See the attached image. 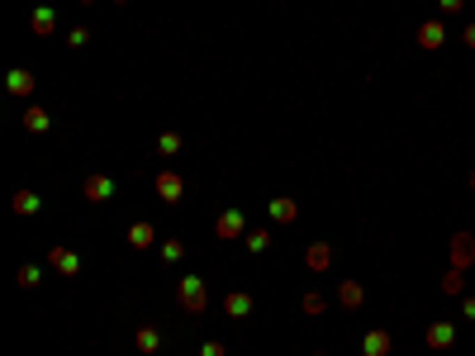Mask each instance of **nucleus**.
Wrapping results in <instances>:
<instances>
[{
	"label": "nucleus",
	"mask_w": 475,
	"mask_h": 356,
	"mask_svg": "<svg viewBox=\"0 0 475 356\" xmlns=\"http://www.w3.org/2000/svg\"><path fill=\"white\" fill-rule=\"evenodd\" d=\"M81 5H95V0H81Z\"/></svg>",
	"instance_id": "obj_32"
},
{
	"label": "nucleus",
	"mask_w": 475,
	"mask_h": 356,
	"mask_svg": "<svg viewBox=\"0 0 475 356\" xmlns=\"http://www.w3.org/2000/svg\"><path fill=\"white\" fill-rule=\"evenodd\" d=\"M299 309H304V314H323V309H328V300H323L318 290H309V295L299 300Z\"/></svg>",
	"instance_id": "obj_25"
},
{
	"label": "nucleus",
	"mask_w": 475,
	"mask_h": 356,
	"mask_svg": "<svg viewBox=\"0 0 475 356\" xmlns=\"http://www.w3.org/2000/svg\"><path fill=\"white\" fill-rule=\"evenodd\" d=\"M157 152L162 157H181V134H176V129H162L157 134Z\"/></svg>",
	"instance_id": "obj_21"
},
{
	"label": "nucleus",
	"mask_w": 475,
	"mask_h": 356,
	"mask_svg": "<svg viewBox=\"0 0 475 356\" xmlns=\"http://www.w3.org/2000/svg\"><path fill=\"white\" fill-rule=\"evenodd\" d=\"M451 342H456V328H451V323H428V347H433V352H442Z\"/></svg>",
	"instance_id": "obj_18"
},
{
	"label": "nucleus",
	"mask_w": 475,
	"mask_h": 356,
	"mask_svg": "<svg viewBox=\"0 0 475 356\" xmlns=\"http://www.w3.org/2000/svg\"><path fill=\"white\" fill-rule=\"evenodd\" d=\"M304 266L309 271H328L333 266V243H309L304 247Z\"/></svg>",
	"instance_id": "obj_15"
},
{
	"label": "nucleus",
	"mask_w": 475,
	"mask_h": 356,
	"mask_svg": "<svg viewBox=\"0 0 475 356\" xmlns=\"http://www.w3.org/2000/svg\"><path fill=\"white\" fill-rule=\"evenodd\" d=\"M266 219H271V223H295V219H299V204H295L290 195H276V200L266 204Z\"/></svg>",
	"instance_id": "obj_11"
},
{
	"label": "nucleus",
	"mask_w": 475,
	"mask_h": 356,
	"mask_svg": "<svg viewBox=\"0 0 475 356\" xmlns=\"http://www.w3.org/2000/svg\"><path fill=\"white\" fill-rule=\"evenodd\" d=\"M214 238H219V243H238V238H247V214H242V209H224V214H219V219H214Z\"/></svg>",
	"instance_id": "obj_2"
},
{
	"label": "nucleus",
	"mask_w": 475,
	"mask_h": 356,
	"mask_svg": "<svg viewBox=\"0 0 475 356\" xmlns=\"http://www.w3.org/2000/svg\"><path fill=\"white\" fill-rule=\"evenodd\" d=\"M338 304H343V309H361V304H366L361 280H343V285H338Z\"/></svg>",
	"instance_id": "obj_19"
},
{
	"label": "nucleus",
	"mask_w": 475,
	"mask_h": 356,
	"mask_svg": "<svg viewBox=\"0 0 475 356\" xmlns=\"http://www.w3.org/2000/svg\"><path fill=\"white\" fill-rule=\"evenodd\" d=\"M471 191H475V171H471Z\"/></svg>",
	"instance_id": "obj_31"
},
{
	"label": "nucleus",
	"mask_w": 475,
	"mask_h": 356,
	"mask_svg": "<svg viewBox=\"0 0 475 356\" xmlns=\"http://www.w3.org/2000/svg\"><path fill=\"white\" fill-rule=\"evenodd\" d=\"M314 356H323V352H314Z\"/></svg>",
	"instance_id": "obj_34"
},
{
	"label": "nucleus",
	"mask_w": 475,
	"mask_h": 356,
	"mask_svg": "<svg viewBox=\"0 0 475 356\" xmlns=\"http://www.w3.org/2000/svg\"><path fill=\"white\" fill-rule=\"evenodd\" d=\"M114 5H129V0H114Z\"/></svg>",
	"instance_id": "obj_33"
},
{
	"label": "nucleus",
	"mask_w": 475,
	"mask_h": 356,
	"mask_svg": "<svg viewBox=\"0 0 475 356\" xmlns=\"http://www.w3.org/2000/svg\"><path fill=\"white\" fill-rule=\"evenodd\" d=\"M461 314H466V318H475V295H466V304H461Z\"/></svg>",
	"instance_id": "obj_29"
},
{
	"label": "nucleus",
	"mask_w": 475,
	"mask_h": 356,
	"mask_svg": "<svg viewBox=\"0 0 475 356\" xmlns=\"http://www.w3.org/2000/svg\"><path fill=\"white\" fill-rule=\"evenodd\" d=\"M133 347H138L143 356H157V352H162V332L153 328V323H143V328L133 332Z\"/></svg>",
	"instance_id": "obj_17"
},
{
	"label": "nucleus",
	"mask_w": 475,
	"mask_h": 356,
	"mask_svg": "<svg viewBox=\"0 0 475 356\" xmlns=\"http://www.w3.org/2000/svg\"><path fill=\"white\" fill-rule=\"evenodd\" d=\"M437 5H442V15H456V10H461L466 0H437Z\"/></svg>",
	"instance_id": "obj_28"
},
{
	"label": "nucleus",
	"mask_w": 475,
	"mask_h": 356,
	"mask_svg": "<svg viewBox=\"0 0 475 356\" xmlns=\"http://www.w3.org/2000/svg\"><path fill=\"white\" fill-rule=\"evenodd\" d=\"M20 124H24L29 134H48V129H53V114L43 110V105H24V114H20Z\"/></svg>",
	"instance_id": "obj_14"
},
{
	"label": "nucleus",
	"mask_w": 475,
	"mask_h": 356,
	"mask_svg": "<svg viewBox=\"0 0 475 356\" xmlns=\"http://www.w3.org/2000/svg\"><path fill=\"white\" fill-rule=\"evenodd\" d=\"M15 285H20V290L43 285V266H33V261H29V266H20V271H15Z\"/></svg>",
	"instance_id": "obj_22"
},
{
	"label": "nucleus",
	"mask_w": 475,
	"mask_h": 356,
	"mask_svg": "<svg viewBox=\"0 0 475 356\" xmlns=\"http://www.w3.org/2000/svg\"><path fill=\"white\" fill-rule=\"evenodd\" d=\"M176 309L190 314V318H200V314L210 309V285H205V275H195V271L181 275V285H176Z\"/></svg>",
	"instance_id": "obj_1"
},
{
	"label": "nucleus",
	"mask_w": 475,
	"mask_h": 356,
	"mask_svg": "<svg viewBox=\"0 0 475 356\" xmlns=\"http://www.w3.org/2000/svg\"><path fill=\"white\" fill-rule=\"evenodd\" d=\"M242 247H247L252 257H262V252H271V228H247V238H242Z\"/></svg>",
	"instance_id": "obj_20"
},
{
	"label": "nucleus",
	"mask_w": 475,
	"mask_h": 356,
	"mask_svg": "<svg viewBox=\"0 0 475 356\" xmlns=\"http://www.w3.org/2000/svg\"><path fill=\"white\" fill-rule=\"evenodd\" d=\"M442 290H447V295H461V290H466V275H461L456 266H451V271L442 275Z\"/></svg>",
	"instance_id": "obj_24"
},
{
	"label": "nucleus",
	"mask_w": 475,
	"mask_h": 356,
	"mask_svg": "<svg viewBox=\"0 0 475 356\" xmlns=\"http://www.w3.org/2000/svg\"><path fill=\"white\" fill-rule=\"evenodd\" d=\"M10 209L29 219V214H38V209H43V195H38V191H15V195H10Z\"/></svg>",
	"instance_id": "obj_16"
},
{
	"label": "nucleus",
	"mask_w": 475,
	"mask_h": 356,
	"mask_svg": "<svg viewBox=\"0 0 475 356\" xmlns=\"http://www.w3.org/2000/svg\"><path fill=\"white\" fill-rule=\"evenodd\" d=\"M461 38H466V48H475V24H466V33H461Z\"/></svg>",
	"instance_id": "obj_30"
},
{
	"label": "nucleus",
	"mask_w": 475,
	"mask_h": 356,
	"mask_svg": "<svg viewBox=\"0 0 475 356\" xmlns=\"http://www.w3.org/2000/svg\"><path fill=\"white\" fill-rule=\"evenodd\" d=\"M5 90H10V95H15V100H29V95H33V90H38V76H33V72H29V67H15V72H10V76H5Z\"/></svg>",
	"instance_id": "obj_8"
},
{
	"label": "nucleus",
	"mask_w": 475,
	"mask_h": 356,
	"mask_svg": "<svg viewBox=\"0 0 475 356\" xmlns=\"http://www.w3.org/2000/svg\"><path fill=\"white\" fill-rule=\"evenodd\" d=\"M451 266H456V271L475 266V238L471 233H456V238H451Z\"/></svg>",
	"instance_id": "obj_10"
},
{
	"label": "nucleus",
	"mask_w": 475,
	"mask_h": 356,
	"mask_svg": "<svg viewBox=\"0 0 475 356\" xmlns=\"http://www.w3.org/2000/svg\"><path fill=\"white\" fill-rule=\"evenodd\" d=\"M390 347H395V337L385 328H371L366 337H361V356H390Z\"/></svg>",
	"instance_id": "obj_12"
},
{
	"label": "nucleus",
	"mask_w": 475,
	"mask_h": 356,
	"mask_svg": "<svg viewBox=\"0 0 475 356\" xmlns=\"http://www.w3.org/2000/svg\"><path fill=\"white\" fill-rule=\"evenodd\" d=\"M81 200H86V204H109V200H114V176L91 171V176L81 181Z\"/></svg>",
	"instance_id": "obj_3"
},
{
	"label": "nucleus",
	"mask_w": 475,
	"mask_h": 356,
	"mask_svg": "<svg viewBox=\"0 0 475 356\" xmlns=\"http://www.w3.org/2000/svg\"><path fill=\"white\" fill-rule=\"evenodd\" d=\"M124 243L133 247V252H148V247H157V228H153V219H133L129 233H124Z\"/></svg>",
	"instance_id": "obj_7"
},
{
	"label": "nucleus",
	"mask_w": 475,
	"mask_h": 356,
	"mask_svg": "<svg viewBox=\"0 0 475 356\" xmlns=\"http://www.w3.org/2000/svg\"><path fill=\"white\" fill-rule=\"evenodd\" d=\"M200 356H228V347L214 342V337H205V342H200Z\"/></svg>",
	"instance_id": "obj_26"
},
{
	"label": "nucleus",
	"mask_w": 475,
	"mask_h": 356,
	"mask_svg": "<svg viewBox=\"0 0 475 356\" xmlns=\"http://www.w3.org/2000/svg\"><path fill=\"white\" fill-rule=\"evenodd\" d=\"M48 271L67 275V280H72V275H81V252H72V247H62V243H57L53 252H48Z\"/></svg>",
	"instance_id": "obj_6"
},
{
	"label": "nucleus",
	"mask_w": 475,
	"mask_h": 356,
	"mask_svg": "<svg viewBox=\"0 0 475 356\" xmlns=\"http://www.w3.org/2000/svg\"><path fill=\"white\" fill-rule=\"evenodd\" d=\"M157 200L162 204H181L185 200V181H181V171H157Z\"/></svg>",
	"instance_id": "obj_5"
},
{
	"label": "nucleus",
	"mask_w": 475,
	"mask_h": 356,
	"mask_svg": "<svg viewBox=\"0 0 475 356\" xmlns=\"http://www.w3.org/2000/svg\"><path fill=\"white\" fill-rule=\"evenodd\" d=\"M67 43H72V48H86V43H91V29H67Z\"/></svg>",
	"instance_id": "obj_27"
},
{
	"label": "nucleus",
	"mask_w": 475,
	"mask_h": 356,
	"mask_svg": "<svg viewBox=\"0 0 475 356\" xmlns=\"http://www.w3.org/2000/svg\"><path fill=\"white\" fill-rule=\"evenodd\" d=\"M29 33H33V38H53L57 33V10L53 5H38V10L29 15Z\"/></svg>",
	"instance_id": "obj_9"
},
{
	"label": "nucleus",
	"mask_w": 475,
	"mask_h": 356,
	"mask_svg": "<svg viewBox=\"0 0 475 356\" xmlns=\"http://www.w3.org/2000/svg\"><path fill=\"white\" fill-rule=\"evenodd\" d=\"M157 257L166 261V266H176V261L185 257V243L181 238H166V243H157Z\"/></svg>",
	"instance_id": "obj_23"
},
{
	"label": "nucleus",
	"mask_w": 475,
	"mask_h": 356,
	"mask_svg": "<svg viewBox=\"0 0 475 356\" xmlns=\"http://www.w3.org/2000/svg\"><path fill=\"white\" fill-rule=\"evenodd\" d=\"M414 38H419V48H428V53H437V48L447 43V29L437 24V19H428V24H419V33H414Z\"/></svg>",
	"instance_id": "obj_13"
},
{
	"label": "nucleus",
	"mask_w": 475,
	"mask_h": 356,
	"mask_svg": "<svg viewBox=\"0 0 475 356\" xmlns=\"http://www.w3.org/2000/svg\"><path fill=\"white\" fill-rule=\"evenodd\" d=\"M219 309H224L228 318H238V323H242V318H252V309H257V295H247V290H228V295L219 300Z\"/></svg>",
	"instance_id": "obj_4"
}]
</instances>
